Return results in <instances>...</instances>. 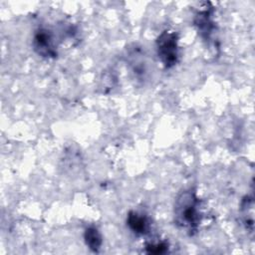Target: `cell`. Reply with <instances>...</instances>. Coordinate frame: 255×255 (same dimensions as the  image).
Masks as SVG:
<instances>
[{
    "instance_id": "1",
    "label": "cell",
    "mask_w": 255,
    "mask_h": 255,
    "mask_svg": "<svg viewBox=\"0 0 255 255\" xmlns=\"http://www.w3.org/2000/svg\"><path fill=\"white\" fill-rule=\"evenodd\" d=\"M202 219V202L196 191L188 188L179 192L173 205V220L176 227L193 236L198 232Z\"/></svg>"
},
{
    "instance_id": "2",
    "label": "cell",
    "mask_w": 255,
    "mask_h": 255,
    "mask_svg": "<svg viewBox=\"0 0 255 255\" xmlns=\"http://www.w3.org/2000/svg\"><path fill=\"white\" fill-rule=\"evenodd\" d=\"M178 40L177 33L171 30L162 31L155 40L156 55L164 69H171L178 63Z\"/></svg>"
},
{
    "instance_id": "3",
    "label": "cell",
    "mask_w": 255,
    "mask_h": 255,
    "mask_svg": "<svg viewBox=\"0 0 255 255\" xmlns=\"http://www.w3.org/2000/svg\"><path fill=\"white\" fill-rule=\"evenodd\" d=\"M201 8L202 9H198L195 13L193 23L199 36L208 46H210L211 44H215L214 37L216 33V26L213 20V9L210 6V3H203Z\"/></svg>"
},
{
    "instance_id": "4",
    "label": "cell",
    "mask_w": 255,
    "mask_h": 255,
    "mask_svg": "<svg viewBox=\"0 0 255 255\" xmlns=\"http://www.w3.org/2000/svg\"><path fill=\"white\" fill-rule=\"evenodd\" d=\"M32 47L37 55L45 59H55L58 56V45L53 32L47 28H38L32 39Z\"/></svg>"
},
{
    "instance_id": "5",
    "label": "cell",
    "mask_w": 255,
    "mask_h": 255,
    "mask_svg": "<svg viewBox=\"0 0 255 255\" xmlns=\"http://www.w3.org/2000/svg\"><path fill=\"white\" fill-rule=\"evenodd\" d=\"M127 61L133 77L137 81H144L146 79L148 70L147 63L141 49L136 46L128 49V52L127 54Z\"/></svg>"
},
{
    "instance_id": "6",
    "label": "cell",
    "mask_w": 255,
    "mask_h": 255,
    "mask_svg": "<svg viewBox=\"0 0 255 255\" xmlns=\"http://www.w3.org/2000/svg\"><path fill=\"white\" fill-rule=\"evenodd\" d=\"M127 225L128 229L136 236H143L149 233L151 223L148 216L142 212L131 210L127 216Z\"/></svg>"
},
{
    "instance_id": "7",
    "label": "cell",
    "mask_w": 255,
    "mask_h": 255,
    "mask_svg": "<svg viewBox=\"0 0 255 255\" xmlns=\"http://www.w3.org/2000/svg\"><path fill=\"white\" fill-rule=\"evenodd\" d=\"M253 206H254L253 196L245 195L241 201L240 215H241V220L245 229L250 232H253V226H254Z\"/></svg>"
},
{
    "instance_id": "8",
    "label": "cell",
    "mask_w": 255,
    "mask_h": 255,
    "mask_svg": "<svg viewBox=\"0 0 255 255\" xmlns=\"http://www.w3.org/2000/svg\"><path fill=\"white\" fill-rule=\"evenodd\" d=\"M84 241L91 251L98 253L103 245V236L96 226H89L84 231Z\"/></svg>"
},
{
    "instance_id": "9",
    "label": "cell",
    "mask_w": 255,
    "mask_h": 255,
    "mask_svg": "<svg viewBox=\"0 0 255 255\" xmlns=\"http://www.w3.org/2000/svg\"><path fill=\"white\" fill-rule=\"evenodd\" d=\"M169 250V245L166 241L156 240L147 242L144 246V252L147 254H164Z\"/></svg>"
}]
</instances>
